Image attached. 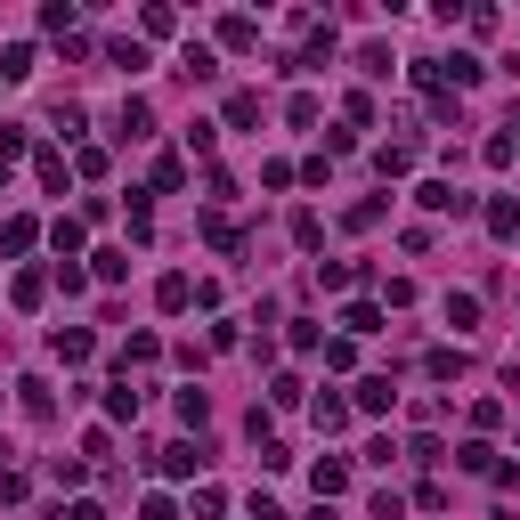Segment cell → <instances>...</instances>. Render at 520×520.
I'll return each mask as SVG.
<instances>
[{
  "label": "cell",
  "mask_w": 520,
  "mask_h": 520,
  "mask_svg": "<svg viewBox=\"0 0 520 520\" xmlns=\"http://www.w3.org/2000/svg\"><path fill=\"white\" fill-rule=\"evenodd\" d=\"M415 204H423V212H472V195L455 187V179H423V187H415Z\"/></svg>",
  "instance_id": "obj_1"
},
{
  "label": "cell",
  "mask_w": 520,
  "mask_h": 520,
  "mask_svg": "<svg viewBox=\"0 0 520 520\" xmlns=\"http://www.w3.org/2000/svg\"><path fill=\"white\" fill-rule=\"evenodd\" d=\"M155 130V106L147 98H122V114H114V139H147Z\"/></svg>",
  "instance_id": "obj_2"
},
{
  "label": "cell",
  "mask_w": 520,
  "mask_h": 520,
  "mask_svg": "<svg viewBox=\"0 0 520 520\" xmlns=\"http://www.w3.org/2000/svg\"><path fill=\"white\" fill-rule=\"evenodd\" d=\"M390 399H399V390H390V374H366L350 407H358V415H390Z\"/></svg>",
  "instance_id": "obj_3"
},
{
  "label": "cell",
  "mask_w": 520,
  "mask_h": 520,
  "mask_svg": "<svg viewBox=\"0 0 520 520\" xmlns=\"http://www.w3.org/2000/svg\"><path fill=\"white\" fill-rule=\"evenodd\" d=\"M204 455H212L204 439H195V447L179 439V447H163V472H171V480H187V472H204Z\"/></svg>",
  "instance_id": "obj_4"
},
{
  "label": "cell",
  "mask_w": 520,
  "mask_h": 520,
  "mask_svg": "<svg viewBox=\"0 0 520 520\" xmlns=\"http://www.w3.org/2000/svg\"><path fill=\"white\" fill-rule=\"evenodd\" d=\"M455 464H464V472H488V480L504 472V464H496V447H488V439H464V447H455Z\"/></svg>",
  "instance_id": "obj_5"
},
{
  "label": "cell",
  "mask_w": 520,
  "mask_h": 520,
  "mask_svg": "<svg viewBox=\"0 0 520 520\" xmlns=\"http://www.w3.org/2000/svg\"><path fill=\"white\" fill-rule=\"evenodd\" d=\"M179 74H187V82H212V74H220V57H212L204 41H187V57H179Z\"/></svg>",
  "instance_id": "obj_6"
},
{
  "label": "cell",
  "mask_w": 520,
  "mask_h": 520,
  "mask_svg": "<svg viewBox=\"0 0 520 520\" xmlns=\"http://www.w3.org/2000/svg\"><path fill=\"white\" fill-rule=\"evenodd\" d=\"M33 74V41H9L0 49V82H25Z\"/></svg>",
  "instance_id": "obj_7"
},
{
  "label": "cell",
  "mask_w": 520,
  "mask_h": 520,
  "mask_svg": "<svg viewBox=\"0 0 520 520\" xmlns=\"http://www.w3.org/2000/svg\"><path fill=\"white\" fill-rule=\"evenodd\" d=\"M155 301H163L171 317H179V309H195V277H163V285H155Z\"/></svg>",
  "instance_id": "obj_8"
},
{
  "label": "cell",
  "mask_w": 520,
  "mask_h": 520,
  "mask_svg": "<svg viewBox=\"0 0 520 520\" xmlns=\"http://www.w3.org/2000/svg\"><path fill=\"white\" fill-rule=\"evenodd\" d=\"M309 480H317V496H342V488H350V464H342V455H325Z\"/></svg>",
  "instance_id": "obj_9"
},
{
  "label": "cell",
  "mask_w": 520,
  "mask_h": 520,
  "mask_svg": "<svg viewBox=\"0 0 520 520\" xmlns=\"http://www.w3.org/2000/svg\"><path fill=\"white\" fill-rule=\"evenodd\" d=\"M488 236H520V204H512V195H496V204H488Z\"/></svg>",
  "instance_id": "obj_10"
},
{
  "label": "cell",
  "mask_w": 520,
  "mask_h": 520,
  "mask_svg": "<svg viewBox=\"0 0 520 520\" xmlns=\"http://www.w3.org/2000/svg\"><path fill=\"white\" fill-rule=\"evenodd\" d=\"M220 49H260V25H252V17H228V25H220Z\"/></svg>",
  "instance_id": "obj_11"
},
{
  "label": "cell",
  "mask_w": 520,
  "mask_h": 520,
  "mask_svg": "<svg viewBox=\"0 0 520 520\" xmlns=\"http://www.w3.org/2000/svg\"><path fill=\"white\" fill-rule=\"evenodd\" d=\"M374 171H382V179H399V171H415V147H374Z\"/></svg>",
  "instance_id": "obj_12"
},
{
  "label": "cell",
  "mask_w": 520,
  "mask_h": 520,
  "mask_svg": "<svg viewBox=\"0 0 520 520\" xmlns=\"http://www.w3.org/2000/svg\"><path fill=\"white\" fill-rule=\"evenodd\" d=\"M342 325H350V334H382V309H374V301H350Z\"/></svg>",
  "instance_id": "obj_13"
},
{
  "label": "cell",
  "mask_w": 520,
  "mask_h": 520,
  "mask_svg": "<svg viewBox=\"0 0 520 520\" xmlns=\"http://www.w3.org/2000/svg\"><path fill=\"white\" fill-rule=\"evenodd\" d=\"M423 374H431V382H455V374H464V350H431Z\"/></svg>",
  "instance_id": "obj_14"
},
{
  "label": "cell",
  "mask_w": 520,
  "mask_h": 520,
  "mask_svg": "<svg viewBox=\"0 0 520 520\" xmlns=\"http://www.w3.org/2000/svg\"><path fill=\"white\" fill-rule=\"evenodd\" d=\"M33 171H41V187H49V195H65V155H57V147H41V163H33Z\"/></svg>",
  "instance_id": "obj_15"
},
{
  "label": "cell",
  "mask_w": 520,
  "mask_h": 520,
  "mask_svg": "<svg viewBox=\"0 0 520 520\" xmlns=\"http://www.w3.org/2000/svg\"><path fill=\"white\" fill-rule=\"evenodd\" d=\"M9 293H17V309H41V293H49V277H41V269H25V277H17Z\"/></svg>",
  "instance_id": "obj_16"
},
{
  "label": "cell",
  "mask_w": 520,
  "mask_h": 520,
  "mask_svg": "<svg viewBox=\"0 0 520 520\" xmlns=\"http://www.w3.org/2000/svg\"><path fill=\"white\" fill-rule=\"evenodd\" d=\"M57 358H65V366L90 358V334H82V325H65V334H57Z\"/></svg>",
  "instance_id": "obj_17"
},
{
  "label": "cell",
  "mask_w": 520,
  "mask_h": 520,
  "mask_svg": "<svg viewBox=\"0 0 520 520\" xmlns=\"http://www.w3.org/2000/svg\"><path fill=\"white\" fill-rule=\"evenodd\" d=\"M17 399H25V415H49V382H41V374H25V382H17Z\"/></svg>",
  "instance_id": "obj_18"
},
{
  "label": "cell",
  "mask_w": 520,
  "mask_h": 520,
  "mask_svg": "<svg viewBox=\"0 0 520 520\" xmlns=\"http://www.w3.org/2000/svg\"><path fill=\"white\" fill-rule=\"evenodd\" d=\"M228 122H236V130L260 122V90H236V98H228Z\"/></svg>",
  "instance_id": "obj_19"
},
{
  "label": "cell",
  "mask_w": 520,
  "mask_h": 520,
  "mask_svg": "<svg viewBox=\"0 0 520 520\" xmlns=\"http://www.w3.org/2000/svg\"><path fill=\"white\" fill-rule=\"evenodd\" d=\"M155 187H163V195L187 187V163H179V155H155Z\"/></svg>",
  "instance_id": "obj_20"
},
{
  "label": "cell",
  "mask_w": 520,
  "mask_h": 520,
  "mask_svg": "<svg viewBox=\"0 0 520 520\" xmlns=\"http://www.w3.org/2000/svg\"><path fill=\"white\" fill-rule=\"evenodd\" d=\"M106 415H114V423H130V415H139V390H130V382H122V390H106Z\"/></svg>",
  "instance_id": "obj_21"
},
{
  "label": "cell",
  "mask_w": 520,
  "mask_h": 520,
  "mask_svg": "<svg viewBox=\"0 0 520 520\" xmlns=\"http://www.w3.org/2000/svg\"><path fill=\"white\" fill-rule=\"evenodd\" d=\"M472 317H480V301H472V293H447V325H455V334H464Z\"/></svg>",
  "instance_id": "obj_22"
},
{
  "label": "cell",
  "mask_w": 520,
  "mask_h": 520,
  "mask_svg": "<svg viewBox=\"0 0 520 520\" xmlns=\"http://www.w3.org/2000/svg\"><path fill=\"white\" fill-rule=\"evenodd\" d=\"M49 244H57L65 260H74V252H82V220H57V228H49Z\"/></svg>",
  "instance_id": "obj_23"
},
{
  "label": "cell",
  "mask_w": 520,
  "mask_h": 520,
  "mask_svg": "<svg viewBox=\"0 0 520 520\" xmlns=\"http://www.w3.org/2000/svg\"><path fill=\"white\" fill-rule=\"evenodd\" d=\"M358 74H374V82L390 74V49H382V41H366V49H358Z\"/></svg>",
  "instance_id": "obj_24"
},
{
  "label": "cell",
  "mask_w": 520,
  "mask_h": 520,
  "mask_svg": "<svg viewBox=\"0 0 520 520\" xmlns=\"http://www.w3.org/2000/svg\"><path fill=\"white\" fill-rule=\"evenodd\" d=\"M90 260H98V285H122V277H130V260H122V252H90Z\"/></svg>",
  "instance_id": "obj_25"
},
{
  "label": "cell",
  "mask_w": 520,
  "mask_h": 520,
  "mask_svg": "<svg viewBox=\"0 0 520 520\" xmlns=\"http://www.w3.org/2000/svg\"><path fill=\"white\" fill-rule=\"evenodd\" d=\"M155 350H163L155 334H130V350H122V366H155Z\"/></svg>",
  "instance_id": "obj_26"
},
{
  "label": "cell",
  "mask_w": 520,
  "mask_h": 520,
  "mask_svg": "<svg viewBox=\"0 0 520 520\" xmlns=\"http://www.w3.org/2000/svg\"><path fill=\"white\" fill-rule=\"evenodd\" d=\"M269 407H301V374H277L269 382Z\"/></svg>",
  "instance_id": "obj_27"
},
{
  "label": "cell",
  "mask_w": 520,
  "mask_h": 520,
  "mask_svg": "<svg viewBox=\"0 0 520 520\" xmlns=\"http://www.w3.org/2000/svg\"><path fill=\"white\" fill-rule=\"evenodd\" d=\"M350 423V399H317V431H342Z\"/></svg>",
  "instance_id": "obj_28"
},
{
  "label": "cell",
  "mask_w": 520,
  "mask_h": 520,
  "mask_svg": "<svg viewBox=\"0 0 520 520\" xmlns=\"http://www.w3.org/2000/svg\"><path fill=\"white\" fill-rule=\"evenodd\" d=\"M33 236H41V228H33V220H25V212H17V220H9V228H0V244H9V252H25V244H33Z\"/></svg>",
  "instance_id": "obj_29"
},
{
  "label": "cell",
  "mask_w": 520,
  "mask_h": 520,
  "mask_svg": "<svg viewBox=\"0 0 520 520\" xmlns=\"http://www.w3.org/2000/svg\"><path fill=\"white\" fill-rule=\"evenodd\" d=\"M317 236H325V228H317V212H293V244H301V252H317Z\"/></svg>",
  "instance_id": "obj_30"
},
{
  "label": "cell",
  "mask_w": 520,
  "mask_h": 520,
  "mask_svg": "<svg viewBox=\"0 0 520 520\" xmlns=\"http://www.w3.org/2000/svg\"><path fill=\"white\" fill-rule=\"evenodd\" d=\"M139 520H179V504H171V496H147V504H139Z\"/></svg>",
  "instance_id": "obj_31"
},
{
  "label": "cell",
  "mask_w": 520,
  "mask_h": 520,
  "mask_svg": "<svg viewBox=\"0 0 520 520\" xmlns=\"http://www.w3.org/2000/svg\"><path fill=\"white\" fill-rule=\"evenodd\" d=\"M57 520H106V512L98 504H74V512H57Z\"/></svg>",
  "instance_id": "obj_32"
}]
</instances>
